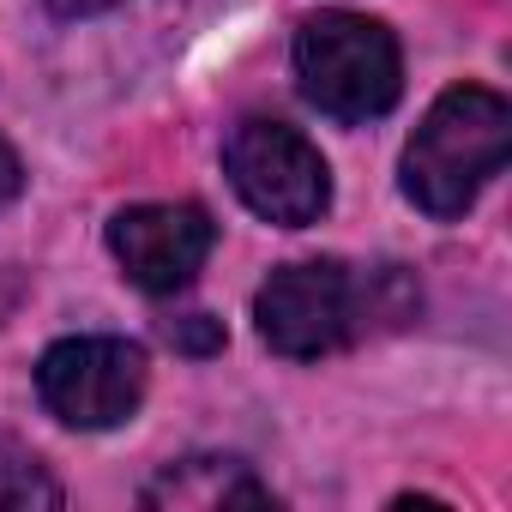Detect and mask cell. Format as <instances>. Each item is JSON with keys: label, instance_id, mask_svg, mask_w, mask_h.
<instances>
[{"label": "cell", "instance_id": "obj_2", "mask_svg": "<svg viewBox=\"0 0 512 512\" xmlns=\"http://www.w3.org/2000/svg\"><path fill=\"white\" fill-rule=\"evenodd\" d=\"M296 85L332 121H380L404 91L398 37L362 13H314L296 31Z\"/></svg>", "mask_w": 512, "mask_h": 512}, {"label": "cell", "instance_id": "obj_4", "mask_svg": "<svg viewBox=\"0 0 512 512\" xmlns=\"http://www.w3.org/2000/svg\"><path fill=\"white\" fill-rule=\"evenodd\" d=\"M260 338L290 362H320L362 332V290L338 260H296L253 296Z\"/></svg>", "mask_w": 512, "mask_h": 512}, {"label": "cell", "instance_id": "obj_8", "mask_svg": "<svg viewBox=\"0 0 512 512\" xmlns=\"http://www.w3.org/2000/svg\"><path fill=\"white\" fill-rule=\"evenodd\" d=\"M61 482L49 476V464L0 434V512H37V506H61Z\"/></svg>", "mask_w": 512, "mask_h": 512}, {"label": "cell", "instance_id": "obj_9", "mask_svg": "<svg viewBox=\"0 0 512 512\" xmlns=\"http://www.w3.org/2000/svg\"><path fill=\"white\" fill-rule=\"evenodd\" d=\"M169 344L187 356H211V350H223V326L211 314H187V320H169Z\"/></svg>", "mask_w": 512, "mask_h": 512}, {"label": "cell", "instance_id": "obj_5", "mask_svg": "<svg viewBox=\"0 0 512 512\" xmlns=\"http://www.w3.org/2000/svg\"><path fill=\"white\" fill-rule=\"evenodd\" d=\"M151 362L127 338H61L37 362V398L67 428H121L145 398Z\"/></svg>", "mask_w": 512, "mask_h": 512}, {"label": "cell", "instance_id": "obj_10", "mask_svg": "<svg viewBox=\"0 0 512 512\" xmlns=\"http://www.w3.org/2000/svg\"><path fill=\"white\" fill-rule=\"evenodd\" d=\"M25 193V163H19V151L0 139V205H13Z\"/></svg>", "mask_w": 512, "mask_h": 512}, {"label": "cell", "instance_id": "obj_7", "mask_svg": "<svg viewBox=\"0 0 512 512\" xmlns=\"http://www.w3.org/2000/svg\"><path fill=\"white\" fill-rule=\"evenodd\" d=\"M139 500H145V506H229V500L266 506L272 494L247 476L241 458H181V464H169L157 482H145Z\"/></svg>", "mask_w": 512, "mask_h": 512}, {"label": "cell", "instance_id": "obj_1", "mask_svg": "<svg viewBox=\"0 0 512 512\" xmlns=\"http://www.w3.org/2000/svg\"><path fill=\"white\" fill-rule=\"evenodd\" d=\"M506 151H512L506 97L488 85H452L434 97V109L404 145V193L434 223H452L506 169Z\"/></svg>", "mask_w": 512, "mask_h": 512}, {"label": "cell", "instance_id": "obj_3", "mask_svg": "<svg viewBox=\"0 0 512 512\" xmlns=\"http://www.w3.org/2000/svg\"><path fill=\"white\" fill-rule=\"evenodd\" d=\"M223 175L241 193L253 217H266L278 229H308L332 205V169L326 157L284 121L253 115L229 133L223 145Z\"/></svg>", "mask_w": 512, "mask_h": 512}, {"label": "cell", "instance_id": "obj_6", "mask_svg": "<svg viewBox=\"0 0 512 512\" xmlns=\"http://www.w3.org/2000/svg\"><path fill=\"white\" fill-rule=\"evenodd\" d=\"M217 223L205 205H127L109 223V253L145 296H175L211 260Z\"/></svg>", "mask_w": 512, "mask_h": 512}]
</instances>
